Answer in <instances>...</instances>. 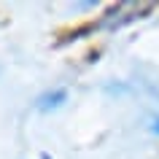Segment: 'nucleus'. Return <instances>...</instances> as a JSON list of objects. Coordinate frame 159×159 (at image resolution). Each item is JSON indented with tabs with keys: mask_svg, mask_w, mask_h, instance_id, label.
<instances>
[{
	"mask_svg": "<svg viewBox=\"0 0 159 159\" xmlns=\"http://www.w3.org/2000/svg\"><path fill=\"white\" fill-rule=\"evenodd\" d=\"M65 100H67V92H65V89H54V92L41 94L35 105H38V111H54V108H59Z\"/></svg>",
	"mask_w": 159,
	"mask_h": 159,
	"instance_id": "1",
	"label": "nucleus"
}]
</instances>
